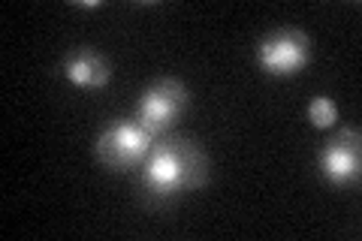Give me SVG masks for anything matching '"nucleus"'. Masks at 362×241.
<instances>
[{
	"label": "nucleus",
	"mask_w": 362,
	"mask_h": 241,
	"mask_svg": "<svg viewBox=\"0 0 362 241\" xmlns=\"http://www.w3.org/2000/svg\"><path fill=\"white\" fill-rule=\"evenodd\" d=\"M209 181V160L194 142L169 136L151 145L142 166V190L154 202L173 199L178 193L197 190Z\"/></svg>",
	"instance_id": "nucleus-1"
},
{
	"label": "nucleus",
	"mask_w": 362,
	"mask_h": 241,
	"mask_svg": "<svg viewBox=\"0 0 362 241\" xmlns=\"http://www.w3.org/2000/svg\"><path fill=\"white\" fill-rule=\"evenodd\" d=\"M151 145H154V136L148 130H142L136 121H121L97 139V157L109 169L127 172L148 157Z\"/></svg>",
	"instance_id": "nucleus-2"
},
{
	"label": "nucleus",
	"mask_w": 362,
	"mask_h": 241,
	"mask_svg": "<svg viewBox=\"0 0 362 241\" xmlns=\"http://www.w3.org/2000/svg\"><path fill=\"white\" fill-rule=\"evenodd\" d=\"M61 73L66 82H73L76 88H103L112 82L109 64L100 57L94 49H78L61 64Z\"/></svg>",
	"instance_id": "nucleus-6"
},
{
	"label": "nucleus",
	"mask_w": 362,
	"mask_h": 241,
	"mask_svg": "<svg viewBox=\"0 0 362 241\" xmlns=\"http://www.w3.org/2000/svg\"><path fill=\"white\" fill-rule=\"evenodd\" d=\"M311 61V42L302 30H275L259 42L257 64L269 76H293Z\"/></svg>",
	"instance_id": "nucleus-4"
},
{
	"label": "nucleus",
	"mask_w": 362,
	"mask_h": 241,
	"mask_svg": "<svg viewBox=\"0 0 362 241\" xmlns=\"http://www.w3.org/2000/svg\"><path fill=\"white\" fill-rule=\"evenodd\" d=\"M187 100H190L187 88L181 82H175V78H160V82H154L142 94L139 109H136V124L157 139V136H163L175 124L178 112H185Z\"/></svg>",
	"instance_id": "nucleus-3"
},
{
	"label": "nucleus",
	"mask_w": 362,
	"mask_h": 241,
	"mask_svg": "<svg viewBox=\"0 0 362 241\" xmlns=\"http://www.w3.org/2000/svg\"><path fill=\"white\" fill-rule=\"evenodd\" d=\"M308 121H311V127H317V130L335 127V121H338V106L332 102V97H314V100L308 102Z\"/></svg>",
	"instance_id": "nucleus-7"
},
{
	"label": "nucleus",
	"mask_w": 362,
	"mask_h": 241,
	"mask_svg": "<svg viewBox=\"0 0 362 241\" xmlns=\"http://www.w3.org/2000/svg\"><path fill=\"white\" fill-rule=\"evenodd\" d=\"M323 178L335 187H347L359 181V130H341L320 151Z\"/></svg>",
	"instance_id": "nucleus-5"
}]
</instances>
